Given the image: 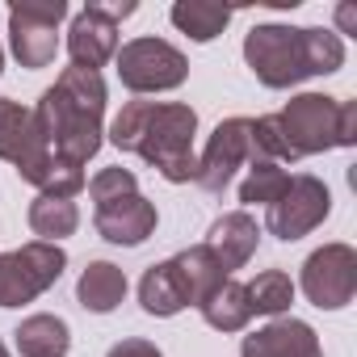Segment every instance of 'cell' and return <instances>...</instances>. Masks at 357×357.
I'll return each instance as SVG.
<instances>
[{
    "label": "cell",
    "mask_w": 357,
    "mask_h": 357,
    "mask_svg": "<svg viewBox=\"0 0 357 357\" xmlns=\"http://www.w3.org/2000/svg\"><path fill=\"white\" fill-rule=\"evenodd\" d=\"M303 294L319 311H340L357 294V252L349 244H324L303 261Z\"/></svg>",
    "instance_id": "cell-9"
},
{
    "label": "cell",
    "mask_w": 357,
    "mask_h": 357,
    "mask_svg": "<svg viewBox=\"0 0 357 357\" xmlns=\"http://www.w3.org/2000/svg\"><path fill=\"white\" fill-rule=\"evenodd\" d=\"M105 357H164L151 340H139V336H130V340H118Z\"/></svg>",
    "instance_id": "cell-26"
},
{
    "label": "cell",
    "mask_w": 357,
    "mask_h": 357,
    "mask_svg": "<svg viewBox=\"0 0 357 357\" xmlns=\"http://www.w3.org/2000/svg\"><path fill=\"white\" fill-rule=\"evenodd\" d=\"M68 17L63 0H22L9 5V47L22 68H47L59 51V22Z\"/></svg>",
    "instance_id": "cell-8"
},
{
    "label": "cell",
    "mask_w": 357,
    "mask_h": 357,
    "mask_svg": "<svg viewBox=\"0 0 357 357\" xmlns=\"http://www.w3.org/2000/svg\"><path fill=\"white\" fill-rule=\"evenodd\" d=\"M68 252L47 240H30L13 252H0V307H22L47 294L63 278Z\"/></svg>",
    "instance_id": "cell-5"
},
{
    "label": "cell",
    "mask_w": 357,
    "mask_h": 357,
    "mask_svg": "<svg viewBox=\"0 0 357 357\" xmlns=\"http://www.w3.org/2000/svg\"><path fill=\"white\" fill-rule=\"evenodd\" d=\"M194 130L198 114L181 101H130L109 126L114 147L143 155L155 164V172L172 185H185L198 176V155H194Z\"/></svg>",
    "instance_id": "cell-1"
},
{
    "label": "cell",
    "mask_w": 357,
    "mask_h": 357,
    "mask_svg": "<svg viewBox=\"0 0 357 357\" xmlns=\"http://www.w3.org/2000/svg\"><path fill=\"white\" fill-rule=\"evenodd\" d=\"M0 68H5V55H0Z\"/></svg>",
    "instance_id": "cell-30"
},
{
    "label": "cell",
    "mask_w": 357,
    "mask_h": 357,
    "mask_svg": "<svg viewBox=\"0 0 357 357\" xmlns=\"http://www.w3.org/2000/svg\"><path fill=\"white\" fill-rule=\"evenodd\" d=\"M172 265H176V273H181V282H185V290H190V303H194V307H198L215 286H223V282H227L223 265L215 261V252H211L206 244H194V248H185V252H176V257H172Z\"/></svg>",
    "instance_id": "cell-20"
},
{
    "label": "cell",
    "mask_w": 357,
    "mask_h": 357,
    "mask_svg": "<svg viewBox=\"0 0 357 357\" xmlns=\"http://www.w3.org/2000/svg\"><path fill=\"white\" fill-rule=\"evenodd\" d=\"M257 244H261V227H257V219H252L248 211L219 215L215 227H211V240H206V248L215 252V261L223 265V273L244 269V265L252 261Z\"/></svg>",
    "instance_id": "cell-15"
},
{
    "label": "cell",
    "mask_w": 357,
    "mask_h": 357,
    "mask_svg": "<svg viewBox=\"0 0 357 357\" xmlns=\"http://www.w3.org/2000/svg\"><path fill=\"white\" fill-rule=\"evenodd\" d=\"M97 231L109 244L139 248L155 231V206L143 194H126V198H118V202H109V206L97 211Z\"/></svg>",
    "instance_id": "cell-14"
},
{
    "label": "cell",
    "mask_w": 357,
    "mask_h": 357,
    "mask_svg": "<svg viewBox=\"0 0 357 357\" xmlns=\"http://www.w3.org/2000/svg\"><path fill=\"white\" fill-rule=\"evenodd\" d=\"M336 17H340V26H344V30H353V9H349V5H340V13H336Z\"/></svg>",
    "instance_id": "cell-28"
},
{
    "label": "cell",
    "mask_w": 357,
    "mask_h": 357,
    "mask_svg": "<svg viewBox=\"0 0 357 357\" xmlns=\"http://www.w3.org/2000/svg\"><path fill=\"white\" fill-rule=\"evenodd\" d=\"M244 290H248L252 315H282V311H290V303H294V282H290V273H282V269L257 273Z\"/></svg>",
    "instance_id": "cell-23"
},
{
    "label": "cell",
    "mask_w": 357,
    "mask_h": 357,
    "mask_svg": "<svg viewBox=\"0 0 357 357\" xmlns=\"http://www.w3.org/2000/svg\"><path fill=\"white\" fill-rule=\"evenodd\" d=\"M357 143V101H340V147Z\"/></svg>",
    "instance_id": "cell-27"
},
{
    "label": "cell",
    "mask_w": 357,
    "mask_h": 357,
    "mask_svg": "<svg viewBox=\"0 0 357 357\" xmlns=\"http://www.w3.org/2000/svg\"><path fill=\"white\" fill-rule=\"evenodd\" d=\"M76 298H80L84 311L105 315V311H114L126 298V273L118 265H109V261H93L80 273V282H76Z\"/></svg>",
    "instance_id": "cell-17"
},
{
    "label": "cell",
    "mask_w": 357,
    "mask_h": 357,
    "mask_svg": "<svg viewBox=\"0 0 357 357\" xmlns=\"http://www.w3.org/2000/svg\"><path fill=\"white\" fill-rule=\"evenodd\" d=\"M0 160H9L22 181L38 185L47 198H76L89 176L84 168H72L63 160H55V151L47 147L34 109H26L22 101H0Z\"/></svg>",
    "instance_id": "cell-4"
},
{
    "label": "cell",
    "mask_w": 357,
    "mask_h": 357,
    "mask_svg": "<svg viewBox=\"0 0 357 357\" xmlns=\"http://www.w3.org/2000/svg\"><path fill=\"white\" fill-rule=\"evenodd\" d=\"M278 126L298 155H319L328 147H340V101L324 97V93H303L294 101H286V109L278 114Z\"/></svg>",
    "instance_id": "cell-7"
},
{
    "label": "cell",
    "mask_w": 357,
    "mask_h": 357,
    "mask_svg": "<svg viewBox=\"0 0 357 357\" xmlns=\"http://www.w3.org/2000/svg\"><path fill=\"white\" fill-rule=\"evenodd\" d=\"M231 22V9L227 5H215V0H176L172 5V26L190 34L194 43H211L227 30Z\"/></svg>",
    "instance_id": "cell-21"
},
{
    "label": "cell",
    "mask_w": 357,
    "mask_h": 357,
    "mask_svg": "<svg viewBox=\"0 0 357 357\" xmlns=\"http://www.w3.org/2000/svg\"><path fill=\"white\" fill-rule=\"evenodd\" d=\"M286 185H290V176H286L282 164H273V160H252L244 185H240V202H244V206H257V202H261V206H273Z\"/></svg>",
    "instance_id": "cell-24"
},
{
    "label": "cell",
    "mask_w": 357,
    "mask_h": 357,
    "mask_svg": "<svg viewBox=\"0 0 357 357\" xmlns=\"http://www.w3.org/2000/svg\"><path fill=\"white\" fill-rule=\"evenodd\" d=\"M198 311H202V319L215 328V332H240L248 319H252V307H248V290L240 286V282H223V286H215L202 303H198Z\"/></svg>",
    "instance_id": "cell-19"
},
{
    "label": "cell",
    "mask_w": 357,
    "mask_h": 357,
    "mask_svg": "<svg viewBox=\"0 0 357 357\" xmlns=\"http://www.w3.org/2000/svg\"><path fill=\"white\" fill-rule=\"evenodd\" d=\"M240 353L244 357H324L315 328L303 324V319H273V324H265L261 332L244 336Z\"/></svg>",
    "instance_id": "cell-13"
},
{
    "label": "cell",
    "mask_w": 357,
    "mask_h": 357,
    "mask_svg": "<svg viewBox=\"0 0 357 357\" xmlns=\"http://www.w3.org/2000/svg\"><path fill=\"white\" fill-rule=\"evenodd\" d=\"M0 357H9V349H5V344H0Z\"/></svg>",
    "instance_id": "cell-29"
},
{
    "label": "cell",
    "mask_w": 357,
    "mask_h": 357,
    "mask_svg": "<svg viewBox=\"0 0 357 357\" xmlns=\"http://www.w3.org/2000/svg\"><path fill=\"white\" fill-rule=\"evenodd\" d=\"M114 59H118V80L130 93H168L181 89L190 76V59L164 38H135Z\"/></svg>",
    "instance_id": "cell-6"
},
{
    "label": "cell",
    "mask_w": 357,
    "mask_h": 357,
    "mask_svg": "<svg viewBox=\"0 0 357 357\" xmlns=\"http://www.w3.org/2000/svg\"><path fill=\"white\" fill-rule=\"evenodd\" d=\"M257 151H252V122L248 118H227L215 126L202 160H198V176L194 181L206 190V194H223L231 185V176L240 164H252Z\"/></svg>",
    "instance_id": "cell-11"
},
{
    "label": "cell",
    "mask_w": 357,
    "mask_h": 357,
    "mask_svg": "<svg viewBox=\"0 0 357 357\" xmlns=\"http://www.w3.org/2000/svg\"><path fill=\"white\" fill-rule=\"evenodd\" d=\"M17 353L22 357H63L72 349V332L59 315H30L17 324Z\"/></svg>",
    "instance_id": "cell-18"
},
{
    "label": "cell",
    "mask_w": 357,
    "mask_h": 357,
    "mask_svg": "<svg viewBox=\"0 0 357 357\" xmlns=\"http://www.w3.org/2000/svg\"><path fill=\"white\" fill-rule=\"evenodd\" d=\"M38 130L55 160L84 168L101 151V118H105V80L89 68H63V76L34 105Z\"/></svg>",
    "instance_id": "cell-2"
},
{
    "label": "cell",
    "mask_w": 357,
    "mask_h": 357,
    "mask_svg": "<svg viewBox=\"0 0 357 357\" xmlns=\"http://www.w3.org/2000/svg\"><path fill=\"white\" fill-rule=\"evenodd\" d=\"M30 227H34L38 240L59 244L63 236H72L80 227V211H76L72 198H47L43 194L38 202H30Z\"/></svg>",
    "instance_id": "cell-22"
},
{
    "label": "cell",
    "mask_w": 357,
    "mask_h": 357,
    "mask_svg": "<svg viewBox=\"0 0 357 357\" xmlns=\"http://www.w3.org/2000/svg\"><path fill=\"white\" fill-rule=\"evenodd\" d=\"M332 211V194L319 176H290V185L282 190V198L269 206V231L278 240H303L307 231H315Z\"/></svg>",
    "instance_id": "cell-10"
},
{
    "label": "cell",
    "mask_w": 357,
    "mask_h": 357,
    "mask_svg": "<svg viewBox=\"0 0 357 357\" xmlns=\"http://www.w3.org/2000/svg\"><path fill=\"white\" fill-rule=\"evenodd\" d=\"M139 303H143L147 315H160V319H168V315H176V311L190 307V290H185V282H181V273H176L172 261H160V265H151L143 273Z\"/></svg>",
    "instance_id": "cell-16"
},
{
    "label": "cell",
    "mask_w": 357,
    "mask_h": 357,
    "mask_svg": "<svg viewBox=\"0 0 357 357\" xmlns=\"http://www.w3.org/2000/svg\"><path fill=\"white\" fill-rule=\"evenodd\" d=\"M244 59L265 89H294L311 76L336 72L344 63V43L336 30L252 26L244 38Z\"/></svg>",
    "instance_id": "cell-3"
},
{
    "label": "cell",
    "mask_w": 357,
    "mask_h": 357,
    "mask_svg": "<svg viewBox=\"0 0 357 357\" xmlns=\"http://www.w3.org/2000/svg\"><path fill=\"white\" fill-rule=\"evenodd\" d=\"M135 5H89L76 13L72 34H68V55L72 68H89L97 72L101 63H109L118 55V17H130Z\"/></svg>",
    "instance_id": "cell-12"
},
{
    "label": "cell",
    "mask_w": 357,
    "mask_h": 357,
    "mask_svg": "<svg viewBox=\"0 0 357 357\" xmlns=\"http://www.w3.org/2000/svg\"><path fill=\"white\" fill-rule=\"evenodd\" d=\"M126 194H139V181H135L130 168H101L89 181V198H93L97 211L109 206V202H118V198H126Z\"/></svg>",
    "instance_id": "cell-25"
}]
</instances>
